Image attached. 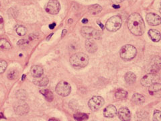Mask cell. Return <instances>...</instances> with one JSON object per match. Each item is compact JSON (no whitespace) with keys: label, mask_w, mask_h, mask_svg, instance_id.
I'll return each instance as SVG.
<instances>
[{"label":"cell","mask_w":161,"mask_h":121,"mask_svg":"<svg viewBox=\"0 0 161 121\" xmlns=\"http://www.w3.org/2000/svg\"><path fill=\"white\" fill-rule=\"evenodd\" d=\"M127 25L130 32L135 36L142 35L146 29L144 20L138 13H133L129 15L127 20Z\"/></svg>","instance_id":"6da1fadb"},{"label":"cell","mask_w":161,"mask_h":121,"mask_svg":"<svg viewBox=\"0 0 161 121\" xmlns=\"http://www.w3.org/2000/svg\"><path fill=\"white\" fill-rule=\"evenodd\" d=\"M89 63V57L83 52H77L71 56L70 58V64L75 68H83L86 67Z\"/></svg>","instance_id":"7a4b0ae2"},{"label":"cell","mask_w":161,"mask_h":121,"mask_svg":"<svg viewBox=\"0 0 161 121\" xmlns=\"http://www.w3.org/2000/svg\"><path fill=\"white\" fill-rule=\"evenodd\" d=\"M137 54V49L134 46L131 45H126L120 49V55L121 58L125 61H130L133 59Z\"/></svg>","instance_id":"3957f363"},{"label":"cell","mask_w":161,"mask_h":121,"mask_svg":"<svg viewBox=\"0 0 161 121\" xmlns=\"http://www.w3.org/2000/svg\"><path fill=\"white\" fill-rule=\"evenodd\" d=\"M80 33L87 40H100L101 39V34L100 31L93 29L91 27H83L80 30Z\"/></svg>","instance_id":"277c9868"},{"label":"cell","mask_w":161,"mask_h":121,"mask_svg":"<svg viewBox=\"0 0 161 121\" xmlns=\"http://www.w3.org/2000/svg\"><path fill=\"white\" fill-rule=\"evenodd\" d=\"M122 24V20L118 15H113L108 19L106 24V28L110 32H116L118 30Z\"/></svg>","instance_id":"5b68a950"},{"label":"cell","mask_w":161,"mask_h":121,"mask_svg":"<svg viewBox=\"0 0 161 121\" xmlns=\"http://www.w3.org/2000/svg\"><path fill=\"white\" fill-rule=\"evenodd\" d=\"M55 91L57 93V94L65 97L70 94L71 92V86L67 82L62 81L56 86Z\"/></svg>","instance_id":"8992f818"},{"label":"cell","mask_w":161,"mask_h":121,"mask_svg":"<svg viewBox=\"0 0 161 121\" xmlns=\"http://www.w3.org/2000/svg\"><path fill=\"white\" fill-rule=\"evenodd\" d=\"M161 69V57L159 56H154L152 59L148 67V72L149 73H156Z\"/></svg>","instance_id":"52a82bcc"},{"label":"cell","mask_w":161,"mask_h":121,"mask_svg":"<svg viewBox=\"0 0 161 121\" xmlns=\"http://www.w3.org/2000/svg\"><path fill=\"white\" fill-rule=\"evenodd\" d=\"M104 98L101 96H94L89 100L88 102V106L92 111H97L100 110L104 104Z\"/></svg>","instance_id":"ba28073f"},{"label":"cell","mask_w":161,"mask_h":121,"mask_svg":"<svg viewBox=\"0 0 161 121\" xmlns=\"http://www.w3.org/2000/svg\"><path fill=\"white\" fill-rule=\"evenodd\" d=\"M14 108L15 113L20 116L25 115L27 113H28L30 110L28 105L25 102H24V100H20L17 103L14 105Z\"/></svg>","instance_id":"9c48e42d"},{"label":"cell","mask_w":161,"mask_h":121,"mask_svg":"<svg viewBox=\"0 0 161 121\" xmlns=\"http://www.w3.org/2000/svg\"><path fill=\"white\" fill-rule=\"evenodd\" d=\"M61 5L57 0H50L46 4L45 10L46 12L52 15L57 14L60 11Z\"/></svg>","instance_id":"30bf717a"},{"label":"cell","mask_w":161,"mask_h":121,"mask_svg":"<svg viewBox=\"0 0 161 121\" xmlns=\"http://www.w3.org/2000/svg\"><path fill=\"white\" fill-rule=\"evenodd\" d=\"M159 79V77L156 73H148L147 75L144 76L141 79V84L145 86H150L154 83H156Z\"/></svg>","instance_id":"8fae6325"},{"label":"cell","mask_w":161,"mask_h":121,"mask_svg":"<svg viewBox=\"0 0 161 121\" xmlns=\"http://www.w3.org/2000/svg\"><path fill=\"white\" fill-rule=\"evenodd\" d=\"M147 22L151 26H158L161 24V18L154 13H148L146 16Z\"/></svg>","instance_id":"7c38bea8"},{"label":"cell","mask_w":161,"mask_h":121,"mask_svg":"<svg viewBox=\"0 0 161 121\" xmlns=\"http://www.w3.org/2000/svg\"><path fill=\"white\" fill-rule=\"evenodd\" d=\"M118 117L122 121H129L131 118L130 111L128 108L122 107L118 111Z\"/></svg>","instance_id":"4fadbf2b"},{"label":"cell","mask_w":161,"mask_h":121,"mask_svg":"<svg viewBox=\"0 0 161 121\" xmlns=\"http://www.w3.org/2000/svg\"><path fill=\"white\" fill-rule=\"evenodd\" d=\"M117 114V109L113 105H109L104 110V116L106 118H113Z\"/></svg>","instance_id":"5bb4252c"},{"label":"cell","mask_w":161,"mask_h":121,"mask_svg":"<svg viewBox=\"0 0 161 121\" xmlns=\"http://www.w3.org/2000/svg\"><path fill=\"white\" fill-rule=\"evenodd\" d=\"M85 48L89 53H94L97 50V45L94 40H87L85 42Z\"/></svg>","instance_id":"9a60e30c"},{"label":"cell","mask_w":161,"mask_h":121,"mask_svg":"<svg viewBox=\"0 0 161 121\" xmlns=\"http://www.w3.org/2000/svg\"><path fill=\"white\" fill-rule=\"evenodd\" d=\"M31 74L36 78H39V77H41L44 74V69L41 66H34L31 69Z\"/></svg>","instance_id":"2e32d148"},{"label":"cell","mask_w":161,"mask_h":121,"mask_svg":"<svg viewBox=\"0 0 161 121\" xmlns=\"http://www.w3.org/2000/svg\"><path fill=\"white\" fill-rule=\"evenodd\" d=\"M148 36L153 42H159L161 39L160 32L155 29H150L148 31Z\"/></svg>","instance_id":"e0dca14e"},{"label":"cell","mask_w":161,"mask_h":121,"mask_svg":"<svg viewBox=\"0 0 161 121\" xmlns=\"http://www.w3.org/2000/svg\"><path fill=\"white\" fill-rule=\"evenodd\" d=\"M132 100L136 104H141L145 102V98L143 95L138 94V93H135L132 96Z\"/></svg>","instance_id":"ac0fdd59"},{"label":"cell","mask_w":161,"mask_h":121,"mask_svg":"<svg viewBox=\"0 0 161 121\" xmlns=\"http://www.w3.org/2000/svg\"><path fill=\"white\" fill-rule=\"evenodd\" d=\"M124 79L126 82L129 84H132L136 81V76L134 73L128 71L125 74Z\"/></svg>","instance_id":"d6986e66"},{"label":"cell","mask_w":161,"mask_h":121,"mask_svg":"<svg viewBox=\"0 0 161 121\" xmlns=\"http://www.w3.org/2000/svg\"><path fill=\"white\" fill-rule=\"evenodd\" d=\"M102 11V7L99 4H94L89 7V13L92 15H97Z\"/></svg>","instance_id":"ffe728a7"},{"label":"cell","mask_w":161,"mask_h":121,"mask_svg":"<svg viewBox=\"0 0 161 121\" xmlns=\"http://www.w3.org/2000/svg\"><path fill=\"white\" fill-rule=\"evenodd\" d=\"M40 92L44 96L46 100L48 102H52L54 99V95L52 92L48 89H43L40 91Z\"/></svg>","instance_id":"44dd1931"},{"label":"cell","mask_w":161,"mask_h":121,"mask_svg":"<svg viewBox=\"0 0 161 121\" xmlns=\"http://www.w3.org/2000/svg\"><path fill=\"white\" fill-rule=\"evenodd\" d=\"M160 90H161V83L157 82L153 83L149 86V88H148V92H149V94L150 95H153L156 92Z\"/></svg>","instance_id":"7402d4cb"},{"label":"cell","mask_w":161,"mask_h":121,"mask_svg":"<svg viewBox=\"0 0 161 121\" xmlns=\"http://www.w3.org/2000/svg\"><path fill=\"white\" fill-rule=\"evenodd\" d=\"M33 82L35 85L38 86L44 87L48 84L49 79L47 78V77H39V79L34 80Z\"/></svg>","instance_id":"603a6c76"},{"label":"cell","mask_w":161,"mask_h":121,"mask_svg":"<svg viewBox=\"0 0 161 121\" xmlns=\"http://www.w3.org/2000/svg\"><path fill=\"white\" fill-rule=\"evenodd\" d=\"M11 49V44L5 39H0V50L4 51Z\"/></svg>","instance_id":"cb8c5ba5"},{"label":"cell","mask_w":161,"mask_h":121,"mask_svg":"<svg viewBox=\"0 0 161 121\" xmlns=\"http://www.w3.org/2000/svg\"><path fill=\"white\" fill-rule=\"evenodd\" d=\"M19 76V73L18 71L15 69H12L8 71L7 77L9 79L14 80L17 78V77Z\"/></svg>","instance_id":"d4e9b609"},{"label":"cell","mask_w":161,"mask_h":121,"mask_svg":"<svg viewBox=\"0 0 161 121\" xmlns=\"http://www.w3.org/2000/svg\"><path fill=\"white\" fill-rule=\"evenodd\" d=\"M128 96V92L126 91L123 90V89H118L115 94L116 98L118 99V100H122V99L125 98Z\"/></svg>","instance_id":"484cf974"},{"label":"cell","mask_w":161,"mask_h":121,"mask_svg":"<svg viewBox=\"0 0 161 121\" xmlns=\"http://www.w3.org/2000/svg\"><path fill=\"white\" fill-rule=\"evenodd\" d=\"M88 115L85 113H76L74 114V118L77 121H84L88 119Z\"/></svg>","instance_id":"4316f807"},{"label":"cell","mask_w":161,"mask_h":121,"mask_svg":"<svg viewBox=\"0 0 161 121\" xmlns=\"http://www.w3.org/2000/svg\"><path fill=\"white\" fill-rule=\"evenodd\" d=\"M16 97L20 100H26L28 97L27 92L24 89H20L16 92Z\"/></svg>","instance_id":"83f0119b"},{"label":"cell","mask_w":161,"mask_h":121,"mask_svg":"<svg viewBox=\"0 0 161 121\" xmlns=\"http://www.w3.org/2000/svg\"><path fill=\"white\" fill-rule=\"evenodd\" d=\"M15 31H16V33L18 34L19 36H24L26 34L27 30L24 26H18L16 29H15Z\"/></svg>","instance_id":"f1b7e54d"},{"label":"cell","mask_w":161,"mask_h":121,"mask_svg":"<svg viewBox=\"0 0 161 121\" xmlns=\"http://www.w3.org/2000/svg\"><path fill=\"white\" fill-rule=\"evenodd\" d=\"M154 121H161V111L156 110L154 111L153 114Z\"/></svg>","instance_id":"f546056e"},{"label":"cell","mask_w":161,"mask_h":121,"mask_svg":"<svg viewBox=\"0 0 161 121\" xmlns=\"http://www.w3.org/2000/svg\"><path fill=\"white\" fill-rule=\"evenodd\" d=\"M8 63L4 60H0V73H3L7 68Z\"/></svg>","instance_id":"4dcf8cb0"},{"label":"cell","mask_w":161,"mask_h":121,"mask_svg":"<svg viewBox=\"0 0 161 121\" xmlns=\"http://www.w3.org/2000/svg\"><path fill=\"white\" fill-rule=\"evenodd\" d=\"M28 42H29L28 40L26 39H21L18 41V45L19 46H24V45H26L28 44Z\"/></svg>","instance_id":"1f68e13d"},{"label":"cell","mask_w":161,"mask_h":121,"mask_svg":"<svg viewBox=\"0 0 161 121\" xmlns=\"http://www.w3.org/2000/svg\"><path fill=\"white\" fill-rule=\"evenodd\" d=\"M142 116H143V119H146V118L148 116V113H144V112H143V113H140L138 114V118H140V119H142Z\"/></svg>","instance_id":"d6a6232c"},{"label":"cell","mask_w":161,"mask_h":121,"mask_svg":"<svg viewBox=\"0 0 161 121\" xmlns=\"http://www.w3.org/2000/svg\"><path fill=\"white\" fill-rule=\"evenodd\" d=\"M4 27V20H3V18L0 15V29H3Z\"/></svg>","instance_id":"836d02e7"},{"label":"cell","mask_w":161,"mask_h":121,"mask_svg":"<svg viewBox=\"0 0 161 121\" xmlns=\"http://www.w3.org/2000/svg\"><path fill=\"white\" fill-rule=\"evenodd\" d=\"M114 4H119V3H122V2L124 1V0H111Z\"/></svg>","instance_id":"e575fe53"},{"label":"cell","mask_w":161,"mask_h":121,"mask_svg":"<svg viewBox=\"0 0 161 121\" xmlns=\"http://www.w3.org/2000/svg\"><path fill=\"white\" fill-rule=\"evenodd\" d=\"M56 26V23H52V24H50V25H49V28H50V29H51V30H52V29H54V27Z\"/></svg>","instance_id":"d590c367"},{"label":"cell","mask_w":161,"mask_h":121,"mask_svg":"<svg viewBox=\"0 0 161 121\" xmlns=\"http://www.w3.org/2000/svg\"><path fill=\"white\" fill-rule=\"evenodd\" d=\"M67 32V30L66 29H64L63 30V32H62V38H63V37H64V36L66 35V33Z\"/></svg>","instance_id":"8d00e7d4"},{"label":"cell","mask_w":161,"mask_h":121,"mask_svg":"<svg viewBox=\"0 0 161 121\" xmlns=\"http://www.w3.org/2000/svg\"><path fill=\"white\" fill-rule=\"evenodd\" d=\"M97 23L99 24V25H100V27H101V29H102V30H103L104 29V26H103V24H102L101 22H100V21H97Z\"/></svg>","instance_id":"74e56055"},{"label":"cell","mask_w":161,"mask_h":121,"mask_svg":"<svg viewBox=\"0 0 161 121\" xmlns=\"http://www.w3.org/2000/svg\"><path fill=\"white\" fill-rule=\"evenodd\" d=\"M88 22V20L86 19V18H83V19L82 20V23L83 24H87Z\"/></svg>","instance_id":"f35d334b"},{"label":"cell","mask_w":161,"mask_h":121,"mask_svg":"<svg viewBox=\"0 0 161 121\" xmlns=\"http://www.w3.org/2000/svg\"><path fill=\"white\" fill-rule=\"evenodd\" d=\"M112 7H113V8H115V9H119V8H120V6L119 5H116V4H113V5H112Z\"/></svg>","instance_id":"ab89813d"},{"label":"cell","mask_w":161,"mask_h":121,"mask_svg":"<svg viewBox=\"0 0 161 121\" xmlns=\"http://www.w3.org/2000/svg\"><path fill=\"white\" fill-rule=\"evenodd\" d=\"M49 121H61L57 119H54V118H52V119H51L50 120H49Z\"/></svg>","instance_id":"60d3db41"},{"label":"cell","mask_w":161,"mask_h":121,"mask_svg":"<svg viewBox=\"0 0 161 121\" xmlns=\"http://www.w3.org/2000/svg\"><path fill=\"white\" fill-rule=\"evenodd\" d=\"M52 35H53V33H51V35H49L48 37H47V38H46V40H50V39L51 38V36H52Z\"/></svg>","instance_id":"b9f144b4"},{"label":"cell","mask_w":161,"mask_h":121,"mask_svg":"<svg viewBox=\"0 0 161 121\" xmlns=\"http://www.w3.org/2000/svg\"><path fill=\"white\" fill-rule=\"evenodd\" d=\"M5 119V117L4 116V114H3V113H0V119Z\"/></svg>","instance_id":"7bdbcfd3"},{"label":"cell","mask_w":161,"mask_h":121,"mask_svg":"<svg viewBox=\"0 0 161 121\" xmlns=\"http://www.w3.org/2000/svg\"><path fill=\"white\" fill-rule=\"evenodd\" d=\"M68 22H69V24L70 23H72L73 22V20L72 19H69V20H68Z\"/></svg>","instance_id":"ee69618b"},{"label":"cell","mask_w":161,"mask_h":121,"mask_svg":"<svg viewBox=\"0 0 161 121\" xmlns=\"http://www.w3.org/2000/svg\"><path fill=\"white\" fill-rule=\"evenodd\" d=\"M25 77H26V76H25V75H23V76H22V79H21V80L24 81V79H25Z\"/></svg>","instance_id":"f6af8a7d"},{"label":"cell","mask_w":161,"mask_h":121,"mask_svg":"<svg viewBox=\"0 0 161 121\" xmlns=\"http://www.w3.org/2000/svg\"><path fill=\"white\" fill-rule=\"evenodd\" d=\"M160 12V14H161V3H160V10H159Z\"/></svg>","instance_id":"bcb514c9"},{"label":"cell","mask_w":161,"mask_h":121,"mask_svg":"<svg viewBox=\"0 0 161 121\" xmlns=\"http://www.w3.org/2000/svg\"><path fill=\"white\" fill-rule=\"evenodd\" d=\"M0 5H1V3H0Z\"/></svg>","instance_id":"7dc6e473"}]
</instances>
